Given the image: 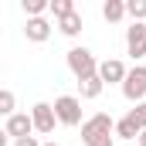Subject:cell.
I'll return each mask as SVG.
<instances>
[{
	"label": "cell",
	"instance_id": "cell-1",
	"mask_svg": "<svg viewBox=\"0 0 146 146\" xmlns=\"http://www.w3.org/2000/svg\"><path fill=\"white\" fill-rule=\"evenodd\" d=\"M112 136H115V119L109 112H95L92 119L82 122V143L85 146H115Z\"/></svg>",
	"mask_w": 146,
	"mask_h": 146
},
{
	"label": "cell",
	"instance_id": "cell-4",
	"mask_svg": "<svg viewBox=\"0 0 146 146\" xmlns=\"http://www.w3.org/2000/svg\"><path fill=\"white\" fill-rule=\"evenodd\" d=\"M54 112L61 126H78L82 122V99L78 95H58L54 99Z\"/></svg>",
	"mask_w": 146,
	"mask_h": 146
},
{
	"label": "cell",
	"instance_id": "cell-19",
	"mask_svg": "<svg viewBox=\"0 0 146 146\" xmlns=\"http://www.w3.org/2000/svg\"><path fill=\"white\" fill-rule=\"evenodd\" d=\"M14 146H44V143H37L34 136H24V139H14Z\"/></svg>",
	"mask_w": 146,
	"mask_h": 146
},
{
	"label": "cell",
	"instance_id": "cell-18",
	"mask_svg": "<svg viewBox=\"0 0 146 146\" xmlns=\"http://www.w3.org/2000/svg\"><path fill=\"white\" fill-rule=\"evenodd\" d=\"M129 115H133V119H136V122H139V126L146 129V102H139V106H136V109L129 112Z\"/></svg>",
	"mask_w": 146,
	"mask_h": 146
},
{
	"label": "cell",
	"instance_id": "cell-11",
	"mask_svg": "<svg viewBox=\"0 0 146 146\" xmlns=\"http://www.w3.org/2000/svg\"><path fill=\"white\" fill-rule=\"evenodd\" d=\"M102 17H106L109 24H119L122 17H129V14H126V0H106V3H102Z\"/></svg>",
	"mask_w": 146,
	"mask_h": 146
},
{
	"label": "cell",
	"instance_id": "cell-16",
	"mask_svg": "<svg viewBox=\"0 0 146 146\" xmlns=\"http://www.w3.org/2000/svg\"><path fill=\"white\" fill-rule=\"evenodd\" d=\"M44 10H51V0H24V14L27 17H41Z\"/></svg>",
	"mask_w": 146,
	"mask_h": 146
},
{
	"label": "cell",
	"instance_id": "cell-2",
	"mask_svg": "<svg viewBox=\"0 0 146 146\" xmlns=\"http://www.w3.org/2000/svg\"><path fill=\"white\" fill-rule=\"evenodd\" d=\"M65 61H68V68H72V75L78 82L99 75V65H102V61H95V54H92L88 48H72V51L65 54Z\"/></svg>",
	"mask_w": 146,
	"mask_h": 146
},
{
	"label": "cell",
	"instance_id": "cell-20",
	"mask_svg": "<svg viewBox=\"0 0 146 146\" xmlns=\"http://www.w3.org/2000/svg\"><path fill=\"white\" fill-rule=\"evenodd\" d=\"M136 146H146V129L139 133V139H136Z\"/></svg>",
	"mask_w": 146,
	"mask_h": 146
},
{
	"label": "cell",
	"instance_id": "cell-12",
	"mask_svg": "<svg viewBox=\"0 0 146 146\" xmlns=\"http://www.w3.org/2000/svg\"><path fill=\"white\" fill-rule=\"evenodd\" d=\"M58 31H61L65 37H78L82 34V14L75 10V14H68V17H61V21H58Z\"/></svg>",
	"mask_w": 146,
	"mask_h": 146
},
{
	"label": "cell",
	"instance_id": "cell-9",
	"mask_svg": "<svg viewBox=\"0 0 146 146\" xmlns=\"http://www.w3.org/2000/svg\"><path fill=\"white\" fill-rule=\"evenodd\" d=\"M24 37L34 41V44H44V41L51 37V24H48L44 17H27V24H24Z\"/></svg>",
	"mask_w": 146,
	"mask_h": 146
},
{
	"label": "cell",
	"instance_id": "cell-10",
	"mask_svg": "<svg viewBox=\"0 0 146 146\" xmlns=\"http://www.w3.org/2000/svg\"><path fill=\"white\" fill-rule=\"evenodd\" d=\"M139 133H143V126H139L133 115H122V119L115 122V136H119V139H139Z\"/></svg>",
	"mask_w": 146,
	"mask_h": 146
},
{
	"label": "cell",
	"instance_id": "cell-8",
	"mask_svg": "<svg viewBox=\"0 0 146 146\" xmlns=\"http://www.w3.org/2000/svg\"><path fill=\"white\" fill-rule=\"evenodd\" d=\"M126 51L133 54V61L146 58V24H133L126 31Z\"/></svg>",
	"mask_w": 146,
	"mask_h": 146
},
{
	"label": "cell",
	"instance_id": "cell-13",
	"mask_svg": "<svg viewBox=\"0 0 146 146\" xmlns=\"http://www.w3.org/2000/svg\"><path fill=\"white\" fill-rule=\"evenodd\" d=\"M102 88H106V82H102L99 75H92V78L78 82V92H82V99H99V95H102Z\"/></svg>",
	"mask_w": 146,
	"mask_h": 146
},
{
	"label": "cell",
	"instance_id": "cell-21",
	"mask_svg": "<svg viewBox=\"0 0 146 146\" xmlns=\"http://www.w3.org/2000/svg\"><path fill=\"white\" fill-rule=\"evenodd\" d=\"M44 146H58V143H54V139H51V143H44Z\"/></svg>",
	"mask_w": 146,
	"mask_h": 146
},
{
	"label": "cell",
	"instance_id": "cell-17",
	"mask_svg": "<svg viewBox=\"0 0 146 146\" xmlns=\"http://www.w3.org/2000/svg\"><path fill=\"white\" fill-rule=\"evenodd\" d=\"M51 14L61 21V17H68V14H75V3L72 0H51Z\"/></svg>",
	"mask_w": 146,
	"mask_h": 146
},
{
	"label": "cell",
	"instance_id": "cell-5",
	"mask_svg": "<svg viewBox=\"0 0 146 146\" xmlns=\"http://www.w3.org/2000/svg\"><path fill=\"white\" fill-rule=\"evenodd\" d=\"M31 119H34V133L51 136L54 133V122H58V112H54L51 102H37L34 109H31Z\"/></svg>",
	"mask_w": 146,
	"mask_h": 146
},
{
	"label": "cell",
	"instance_id": "cell-3",
	"mask_svg": "<svg viewBox=\"0 0 146 146\" xmlns=\"http://www.w3.org/2000/svg\"><path fill=\"white\" fill-rule=\"evenodd\" d=\"M122 95H126L133 106L146 102V65H136V68H129L126 82H122Z\"/></svg>",
	"mask_w": 146,
	"mask_h": 146
},
{
	"label": "cell",
	"instance_id": "cell-6",
	"mask_svg": "<svg viewBox=\"0 0 146 146\" xmlns=\"http://www.w3.org/2000/svg\"><path fill=\"white\" fill-rule=\"evenodd\" d=\"M3 133H7L10 139H24V136L34 133V119H31L27 112H17V115H10V119L3 122Z\"/></svg>",
	"mask_w": 146,
	"mask_h": 146
},
{
	"label": "cell",
	"instance_id": "cell-7",
	"mask_svg": "<svg viewBox=\"0 0 146 146\" xmlns=\"http://www.w3.org/2000/svg\"><path fill=\"white\" fill-rule=\"evenodd\" d=\"M126 75H129V68H126L119 58H106V61L99 65V78H102L106 85H122Z\"/></svg>",
	"mask_w": 146,
	"mask_h": 146
},
{
	"label": "cell",
	"instance_id": "cell-15",
	"mask_svg": "<svg viewBox=\"0 0 146 146\" xmlns=\"http://www.w3.org/2000/svg\"><path fill=\"white\" fill-rule=\"evenodd\" d=\"M14 106H17L14 92H10V88H3V92H0V115H7V119H10V115H17V109H14Z\"/></svg>",
	"mask_w": 146,
	"mask_h": 146
},
{
	"label": "cell",
	"instance_id": "cell-14",
	"mask_svg": "<svg viewBox=\"0 0 146 146\" xmlns=\"http://www.w3.org/2000/svg\"><path fill=\"white\" fill-rule=\"evenodd\" d=\"M126 14L133 17V24L146 21V0H126Z\"/></svg>",
	"mask_w": 146,
	"mask_h": 146
}]
</instances>
